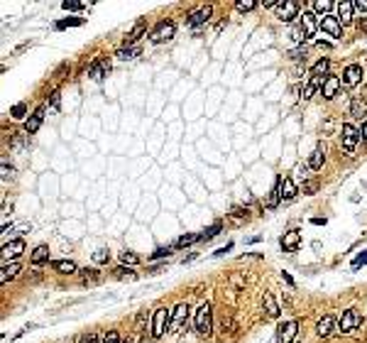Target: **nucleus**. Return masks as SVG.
<instances>
[{"label":"nucleus","instance_id":"nucleus-1","mask_svg":"<svg viewBox=\"0 0 367 343\" xmlns=\"http://www.w3.org/2000/svg\"><path fill=\"white\" fill-rule=\"evenodd\" d=\"M194 326H196V331L201 336H208V334H211V329H213V312H211V304H208V302L201 304L196 309V314H194Z\"/></svg>","mask_w":367,"mask_h":343},{"label":"nucleus","instance_id":"nucleus-2","mask_svg":"<svg viewBox=\"0 0 367 343\" xmlns=\"http://www.w3.org/2000/svg\"><path fill=\"white\" fill-rule=\"evenodd\" d=\"M171 309H167V307H159L157 312H154V316H152V336L154 339H159V336H164V331L167 329H171Z\"/></svg>","mask_w":367,"mask_h":343},{"label":"nucleus","instance_id":"nucleus-3","mask_svg":"<svg viewBox=\"0 0 367 343\" xmlns=\"http://www.w3.org/2000/svg\"><path fill=\"white\" fill-rule=\"evenodd\" d=\"M299 17H301V22H299V27L294 29V37L299 42H306L309 37H313V32H316V15L313 12H304Z\"/></svg>","mask_w":367,"mask_h":343},{"label":"nucleus","instance_id":"nucleus-4","mask_svg":"<svg viewBox=\"0 0 367 343\" xmlns=\"http://www.w3.org/2000/svg\"><path fill=\"white\" fill-rule=\"evenodd\" d=\"M358 140H360V130H358L355 125L345 123L343 130H340V145H343V150H345V152H353V150L358 147Z\"/></svg>","mask_w":367,"mask_h":343},{"label":"nucleus","instance_id":"nucleus-5","mask_svg":"<svg viewBox=\"0 0 367 343\" xmlns=\"http://www.w3.org/2000/svg\"><path fill=\"white\" fill-rule=\"evenodd\" d=\"M277 17L282 22H291L294 17H299V2L296 0H284L277 5Z\"/></svg>","mask_w":367,"mask_h":343},{"label":"nucleus","instance_id":"nucleus-6","mask_svg":"<svg viewBox=\"0 0 367 343\" xmlns=\"http://www.w3.org/2000/svg\"><path fill=\"white\" fill-rule=\"evenodd\" d=\"M296 331H299V321L296 319L279 324V329H277V343H291L294 336H296Z\"/></svg>","mask_w":367,"mask_h":343},{"label":"nucleus","instance_id":"nucleus-7","mask_svg":"<svg viewBox=\"0 0 367 343\" xmlns=\"http://www.w3.org/2000/svg\"><path fill=\"white\" fill-rule=\"evenodd\" d=\"M174 32H176V25L174 22H159L157 27H154V32H152V42L154 44H159V42H169L171 37H174Z\"/></svg>","mask_w":367,"mask_h":343},{"label":"nucleus","instance_id":"nucleus-8","mask_svg":"<svg viewBox=\"0 0 367 343\" xmlns=\"http://www.w3.org/2000/svg\"><path fill=\"white\" fill-rule=\"evenodd\" d=\"M186 316H189V304H186V302L176 304V309H174V314H171V331H174V334H179V331L186 326Z\"/></svg>","mask_w":367,"mask_h":343},{"label":"nucleus","instance_id":"nucleus-9","mask_svg":"<svg viewBox=\"0 0 367 343\" xmlns=\"http://www.w3.org/2000/svg\"><path fill=\"white\" fill-rule=\"evenodd\" d=\"M358 326H360V314H358V309H348V312H343L340 324H338V329L343 331V334H350V331L358 329Z\"/></svg>","mask_w":367,"mask_h":343},{"label":"nucleus","instance_id":"nucleus-10","mask_svg":"<svg viewBox=\"0 0 367 343\" xmlns=\"http://www.w3.org/2000/svg\"><path fill=\"white\" fill-rule=\"evenodd\" d=\"M108 71H111V64H108L106 59H96V61L88 66V76H91L93 81H103V79L108 76Z\"/></svg>","mask_w":367,"mask_h":343},{"label":"nucleus","instance_id":"nucleus-11","mask_svg":"<svg viewBox=\"0 0 367 343\" xmlns=\"http://www.w3.org/2000/svg\"><path fill=\"white\" fill-rule=\"evenodd\" d=\"M360 81H363V66H360V64H350V66L343 71V84L358 86Z\"/></svg>","mask_w":367,"mask_h":343},{"label":"nucleus","instance_id":"nucleus-12","mask_svg":"<svg viewBox=\"0 0 367 343\" xmlns=\"http://www.w3.org/2000/svg\"><path fill=\"white\" fill-rule=\"evenodd\" d=\"M44 111H47V108L39 106V108L27 118V123H25V133H27V135H34V133L39 130V125H42V120H44Z\"/></svg>","mask_w":367,"mask_h":343},{"label":"nucleus","instance_id":"nucleus-13","mask_svg":"<svg viewBox=\"0 0 367 343\" xmlns=\"http://www.w3.org/2000/svg\"><path fill=\"white\" fill-rule=\"evenodd\" d=\"M277 189H279V196H282V201H289V199H294V196H296V184H294L289 176H279Z\"/></svg>","mask_w":367,"mask_h":343},{"label":"nucleus","instance_id":"nucleus-14","mask_svg":"<svg viewBox=\"0 0 367 343\" xmlns=\"http://www.w3.org/2000/svg\"><path fill=\"white\" fill-rule=\"evenodd\" d=\"M22 250H25V243H22V240L5 243V245H2V260H5V262H7V260H15V257L22 255Z\"/></svg>","mask_w":367,"mask_h":343},{"label":"nucleus","instance_id":"nucleus-15","mask_svg":"<svg viewBox=\"0 0 367 343\" xmlns=\"http://www.w3.org/2000/svg\"><path fill=\"white\" fill-rule=\"evenodd\" d=\"M262 309L267 312L269 319H277V316H279V304H277V299H274L272 292H264V297H262Z\"/></svg>","mask_w":367,"mask_h":343},{"label":"nucleus","instance_id":"nucleus-16","mask_svg":"<svg viewBox=\"0 0 367 343\" xmlns=\"http://www.w3.org/2000/svg\"><path fill=\"white\" fill-rule=\"evenodd\" d=\"M336 7H338V22L340 25H348V22L353 20V10H355V5H353L350 0H340Z\"/></svg>","mask_w":367,"mask_h":343},{"label":"nucleus","instance_id":"nucleus-17","mask_svg":"<svg viewBox=\"0 0 367 343\" xmlns=\"http://www.w3.org/2000/svg\"><path fill=\"white\" fill-rule=\"evenodd\" d=\"M299 243H301V233H299V230H289V233H284L282 248L286 250V253H294V250L299 248Z\"/></svg>","mask_w":367,"mask_h":343},{"label":"nucleus","instance_id":"nucleus-18","mask_svg":"<svg viewBox=\"0 0 367 343\" xmlns=\"http://www.w3.org/2000/svg\"><path fill=\"white\" fill-rule=\"evenodd\" d=\"M321 29H323V32H328L331 37H340V34H343V27H340L338 17H333V15H328V17H323V20H321Z\"/></svg>","mask_w":367,"mask_h":343},{"label":"nucleus","instance_id":"nucleus-19","mask_svg":"<svg viewBox=\"0 0 367 343\" xmlns=\"http://www.w3.org/2000/svg\"><path fill=\"white\" fill-rule=\"evenodd\" d=\"M340 84H343V81H340L338 76H331V74H328V76H326V81H323V88H321L323 98H333V96L338 93Z\"/></svg>","mask_w":367,"mask_h":343},{"label":"nucleus","instance_id":"nucleus-20","mask_svg":"<svg viewBox=\"0 0 367 343\" xmlns=\"http://www.w3.org/2000/svg\"><path fill=\"white\" fill-rule=\"evenodd\" d=\"M333 329H336V319L328 314V316H323L321 321H318V326H316V331H318V336L321 339H328L331 334H333Z\"/></svg>","mask_w":367,"mask_h":343},{"label":"nucleus","instance_id":"nucleus-21","mask_svg":"<svg viewBox=\"0 0 367 343\" xmlns=\"http://www.w3.org/2000/svg\"><path fill=\"white\" fill-rule=\"evenodd\" d=\"M208 17H211V5H206V7H201L196 12H191V15H189V25H191V27H198V25H203Z\"/></svg>","mask_w":367,"mask_h":343},{"label":"nucleus","instance_id":"nucleus-22","mask_svg":"<svg viewBox=\"0 0 367 343\" xmlns=\"http://www.w3.org/2000/svg\"><path fill=\"white\" fill-rule=\"evenodd\" d=\"M144 29H147V22H144V20H140V22H137L135 27L127 32V37H125V47H132V44H135V42L140 39L142 34H144Z\"/></svg>","mask_w":367,"mask_h":343},{"label":"nucleus","instance_id":"nucleus-23","mask_svg":"<svg viewBox=\"0 0 367 343\" xmlns=\"http://www.w3.org/2000/svg\"><path fill=\"white\" fill-rule=\"evenodd\" d=\"M52 270L61 272V275H74L76 272V262L74 260H54L52 262Z\"/></svg>","mask_w":367,"mask_h":343},{"label":"nucleus","instance_id":"nucleus-24","mask_svg":"<svg viewBox=\"0 0 367 343\" xmlns=\"http://www.w3.org/2000/svg\"><path fill=\"white\" fill-rule=\"evenodd\" d=\"M17 272H20V265L17 262H2V267H0V282H7V280H12V277H17Z\"/></svg>","mask_w":367,"mask_h":343},{"label":"nucleus","instance_id":"nucleus-25","mask_svg":"<svg viewBox=\"0 0 367 343\" xmlns=\"http://www.w3.org/2000/svg\"><path fill=\"white\" fill-rule=\"evenodd\" d=\"M350 115L353 118H358V120H363L365 123L367 118V108H365V103H363V98H353V103H350Z\"/></svg>","mask_w":367,"mask_h":343},{"label":"nucleus","instance_id":"nucleus-26","mask_svg":"<svg viewBox=\"0 0 367 343\" xmlns=\"http://www.w3.org/2000/svg\"><path fill=\"white\" fill-rule=\"evenodd\" d=\"M328 69H331V61H328V59H318V61L313 64V69H311V76L323 79V76H328Z\"/></svg>","mask_w":367,"mask_h":343},{"label":"nucleus","instance_id":"nucleus-27","mask_svg":"<svg viewBox=\"0 0 367 343\" xmlns=\"http://www.w3.org/2000/svg\"><path fill=\"white\" fill-rule=\"evenodd\" d=\"M49 260V248L47 245H37L34 253H32V265H42Z\"/></svg>","mask_w":367,"mask_h":343},{"label":"nucleus","instance_id":"nucleus-28","mask_svg":"<svg viewBox=\"0 0 367 343\" xmlns=\"http://www.w3.org/2000/svg\"><path fill=\"white\" fill-rule=\"evenodd\" d=\"M323 81H326V79H316V76H311V81L306 84V88H304V93H301V98H304V101H309L311 96L316 93V88H318V86L323 88Z\"/></svg>","mask_w":367,"mask_h":343},{"label":"nucleus","instance_id":"nucleus-29","mask_svg":"<svg viewBox=\"0 0 367 343\" xmlns=\"http://www.w3.org/2000/svg\"><path fill=\"white\" fill-rule=\"evenodd\" d=\"M309 167H311V170H321V167H323V147H321V145H318V147L311 152Z\"/></svg>","mask_w":367,"mask_h":343},{"label":"nucleus","instance_id":"nucleus-30","mask_svg":"<svg viewBox=\"0 0 367 343\" xmlns=\"http://www.w3.org/2000/svg\"><path fill=\"white\" fill-rule=\"evenodd\" d=\"M137 54H140V49H137V47H120L115 57L122 59V61H130V59H135Z\"/></svg>","mask_w":367,"mask_h":343},{"label":"nucleus","instance_id":"nucleus-31","mask_svg":"<svg viewBox=\"0 0 367 343\" xmlns=\"http://www.w3.org/2000/svg\"><path fill=\"white\" fill-rule=\"evenodd\" d=\"M311 5H313V10H316V12H321L323 17H328V12H331V7H333V2H331V0H313Z\"/></svg>","mask_w":367,"mask_h":343},{"label":"nucleus","instance_id":"nucleus-32","mask_svg":"<svg viewBox=\"0 0 367 343\" xmlns=\"http://www.w3.org/2000/svg\"><path fill=\"white\" fill-rule=\"evenodd\" d=\"M98 280H101L98 270H88V267H86V270H81V282H84V285H96Z\"/></svg>","mask_w":367,"mask_h":343},{"label":"nucleus","instance_id":"nucleus-33","mask_svg":"<svg viewBox=\"0 0 367 343\" xmlns=\"http://www.w3.org/2000/svg\"><path fill=\"white\" fill-rule=\"evenodd\" d=\"M79 25H84V17H66V20H59L54 27H57V29H66V27H79Z\"/></svg>","mask_w":367,"mask_h":343},{"label":"nucleus","instance_id":"nucleus-34","mask_svg":"<svg viewBox=\"0 0 367 343\" xmlns=\"http://www.w3.org/2000/svg\"><path fill=\"white\" fill-rule=\"evenodd\" d=\"M221 228H223L221 223H213L211 228H206L203 233H198V240H211V238H216V235L221 233Z\"/></svg>","mask_w":367,"mask_h":343},{"label":"nucleus","instance_id":"nucleus-35","mask_svg":"<svg viewBox=\"0 0 367 343\" xmlns=\"http://www.w3.org/2000/svg\"><path fill=\"white\" fill-rule=\"evenodd\" d=\"M115 277H118V280H125V277H127V280H135V272H132L130 267H122V265H120V267H115Z\"/></svg>","mask_w":367,"mask_h":343},{"label":"nucleus","instance_id":"nucleus-36","mask_svg":"<svg viewBox=\"0 0 367 343\" xmlns=\"http://www.w3.org/2000/svg\"><path fill=\"white\" fill-rule=\"evenodd\" d=\"M120 260H122V265H137V262H140V257L135 255V253H130V250H122V253H120Z\"/></svg>","mask_w":367,"mask_h":343},{"label":"nucleus","instance_id":"nucleus-37","mask_svg":"<svg viewBox=\"0 0 367 343\" xmlns=\"http://www.w3.org/2000/svg\"><path fill=\"white\" fill-rule=\"evenodd\" d=\"M191 243H198V235H181V238L176 240V248H186V245H191Z\"/></svg>","mask_w":367,"mask_h":343},{"label":"nucleus","instance_id":"nucleus-38","mask_svg":"<svg viewBox=\"0 0 367 343\" xmlns=\"http://www.w3.org/2000/svg\"><path fill=\"white\" fill-rule=\"evenodd\" d=\"M25 113H27V106H25V103H17V106H12V111H10V115L17 118V120L25 118Z\"/></svg>","mask_w":367,"mask_h":343},{"label":"nucleus","instance_id":"nucleus-39","mask_svg":"<svg viewBox=\"0 0 367 343\" xmlns=\"http://www.w3.org/2000/svg\"><path fill=\"white\" fill-rule=\"evenodd\" d=\"M279 201H282V196H279V189L274 186V189H272V194H269V199H267V208H274Z\"/></svg>","mask_w":367,"mask_h":343},{"label":"nucleus","instance_id":"nucleus-40","mask_svg":"<svg viewBox=\"0 0 367 343\" xmlns=\"http://www.w3.org/2000/svg\"><path fill=\"white\" fill-rule=\"evenodd\" d=\"M235 7H238L240 12H247V10H254V7H257V2H254V0H240Z\"/></svg>","mask_w":367,"mask_h":343},{"label":"nucleus","instance_id":"nucleus-41","mask_svg":"<svg viewBox=\"0 0 367 343\" xmlns=\"http://www.w3.org/2000/svg\"><path fill=\"white\" fill-rule=\"evenodd\" d=\"M363 265H367V250H363L360 255H358L355 260H353V270H360Z\"/></svg>","mask_w":367,"mask_h":343},{"label":"nucleus","instance_id":"nucleus-42","mask_svg":"<svg viewBox=\"0 0 367 343\" xmlns=\"http://www.w3.org/2000/svg\"><path fill=\"white\" fill-rule=\"evenodd\" d=\"M61 7H64V10H81V7H84V2H76V0H64V2H61Z\"/></svg>","mask_w":367,"mask_h":343},{"label":"nucleus","instance_id":"nucleus-43","mask_svg":"<svg viewBox=\"0 0 367 343\" xmlns=\"http://www.w3.org/2000/svg\"><path fill=\"white\" fill-rule=\"evenodd\" d=\"M171 255V248L167 245V248H157L154 253H152V260H159V257H169Z\"/></svg>","mask_w":367,"mask_h":343},{"label":"nucleus","instance_id":"nucleus-44","mask_svg":"<svg viewBox=\"0 0 367 343\" xmlns=\"http://www.w3.org/2000/svg\"><path fill=\"white\" fill-rule=\"evenodd\" d=\"M93 260H96L98 265H103V262H108V250H106V248H101V250H96V255H93Z\"/></svg>","mask_w":367,"mask_h":343},{"label":"nucleus","instance_id":"nucleus-45","mask_svg":"<svg viewBox=\"0 0 367 343\" xmlns=\"http://www.w3.org/2000/svg\"><path fill=\"white\" fill-rule=\"evenodd\" d=\"M101 343H122V341H120L118 331H108V334L103 336V341H101Z\"/></svg>","mask_w":367,"mask_h":343},{"label":"nucleus","instance_id":"nucleus-46","mask_svg":"<svg viewBox=\"0 0 367 343\" xmlns=\"http://www.w3.org/2000/svg\"><path fill=\"white\" fill-rule=\"evenodd\" d=\"M353 5H355V10H360L363 15H365V12H367V0H355Z\"/></svg>","mask_w":367,"mask_h":343},{"label":"nucleus","instance_id":"nucleus-47","mask_svg":"<svg viewBox=\"0 0 367 343\" xmlns=\"http://www.w3.org/2000/svg\"><path fill=\"white\" fill-rule=\"evenodd\" d=\"M81 343H98V336H96V334H84V336H81Z\"/></svg>","mask_w":367,"mask_h":343},{"label":"nucleus","instance_id":"nucleus-48","mask_svg":"<svg viewBox=\"0 0 367 343\" xmlns=\"http://www.w3.org/2000/svg\"><path fill=\"white\" fill-rule=\"evenodd\" d=\"M230 250H233V243H228L226 248H218V250H216L213 255H216V257H221V255H226V253H230Z\"/></svg>","mask_w":367,"mask_h":343},{"label":"nucleus","instance_id":"nucleus-49","mask_svg":"<svg viewBox=\"0 0 367 343\" xmlns=\"http://www.w3.org/2000/svg\"><path fill=\"white\" fill-rule=\"evenodd\" d=\"M12 174H15V170H12V167H7V165H2V179H10Z\"/></svg>","mask_w":367,"mask_h":343},{"label":"nucleus","instance_id":"nucleus-50","mask_svg":"<svg viewBox=\"0 0 367 343\" xmlns=\"http://www.w3.org/2000/svg\"><path fill=\"white\" fill-rule=\"evenodd\" d=\"M49 101H52V106H54V108H59V91L52 93V98H49Z\"/></svg>","mask_w":367,"mask_h":343},{"label":"nucleus","instance_id":"nucleus-51","mask_svg":"<svg viewBox=\"0 0 367 343\" xmlns=\"http://www.w3.org/2000/svg\"><path fill=\"white\" fill-rule=\"evenodd\" d=\"M304 54H306L304 49H294V52H291V59H301Z\"/></svg>","mask_w":367,"mask_h":343},{"label":"nucleus","instance_id":"nucleus-52","mask_svg":"<svg viewBox=\"0 0 367 343\" xmlns=\"http://www.w3.org/2000/svg\"><path fill=\"white\" fill-rule=\"evenodd\" d=\"M360 138H363V140H365V143H367V120H365V123H363V130H360Z\"/></svg>","mask_w":367,"mask_h":343},{"label":"nucleus","instance_id":"nucleus-53","mask_svg":"<svg viewBox=\"0 0 367 343\" xmlns=\"http://www.w3.org/2000/svg\"><path fill=\"white\" fill-rule=\"evenodd\" d=\"M311 223H313V226H326V218H313Z\"/></svg>","mask_w":367,"mask_h":343},{"label":"nucleus","instance_id":"nucleus-54","mask_svg":"<svg viewBox=\"0 0 367 343\" xmlns=\"http://www.w3.org/2000/svg\"><path fill=\"white\" fill-rule=\"evenodd\" d=\"M282 277H284V282H286V285H294V280H291V275H286V272H282Z\"/></svg>","mask_w":367,"mask_h":343},{"label":"nucleus","instance_id":"nucleus-55","mask_svg":"<svg viewBox=\"0 0 367 343\" xmlns=\"http://www.w3.org/2000/svg\"><path fill=\"white\" fill-rule=\"evenodd\" d=\"M360 29H363V32H367V15L363 17V20H360Z\"/></svg>","mask_w":367,"mask_h":343},{"label":"nucleus","instance_id":"nucleus-56","mask_svg":"<svg viewBox=\"0 0 367 343\" xmlns=\"http://www.w3.org/2000/svg\"><path fill=\"white\" fill-rule=\"evenodd\" d=\"M122 343H135V341H132V339H125V341H122Z\"/></svg>","mask_w":367,"mask_h":343},{"label":"nucleus","instance_id":"nucleus-57","mask_svg":"<svg viewBox=\"0 0 367 343\" xmlns=\"http://www.w3.org/2000/svg\"><path fill=\"white\" fill-rule=\"evenodd\" d=\"M140 343H154V341H147V339H142V341H140Z\"/></svg>","mask_w":367,"mask_h":343},{"label":"nucleus","instance_id":"nucleus-58","mask_svg":"<svg viewBox=\"0 0 367 343\" xmlns=\"http://www.w3.org/2000/svg\"><path fill=\"white\" fill-rule=\"evenodd\" d=\"M296 343H299V341H296Z\"/></svg>","mask_w":367,"mask_h":343}]
</instances>
